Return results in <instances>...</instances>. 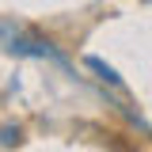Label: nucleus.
<instances>
[{"mask_svg": "<svg viewBox=\"0 0 152 152\" xmlns=\"http://www.w3.org/2000/svg\"><path fill=\"white\" fill-rule=\"evenodd\" d=\"M0 145H4V148L23 145V129H19V126H0Z\"/></svg>", "mask_w": 152, "mask_h": 152, "instance_id": "nucleus-1", "label": "nucleus"}, {"mask_svg": "<svg viewBox=\"0 0 152 152\" xmlns=\"http://www.w3.org/2000/svg\"><path fill=\"white\" fill-rule=\"evenodd\" d=\"M88 65H91L95 72H103V80H107V84H118V72H114L110 65H103V61H99V57H88Z\"/></svg>", "mask_w": 152, "mask_h": 152, "instance_id": "nucleus-2", "label": "nucleus"}]
</instances>
